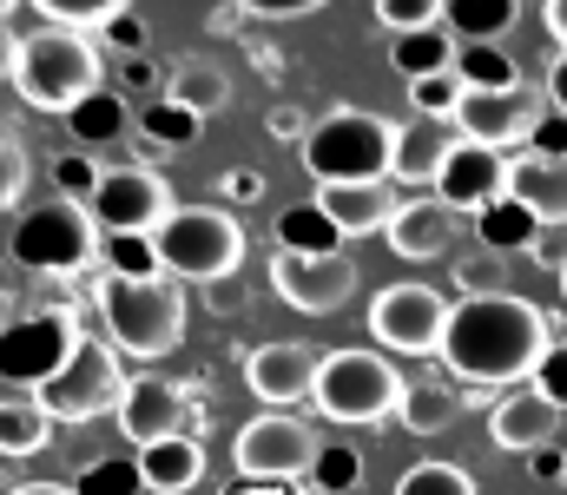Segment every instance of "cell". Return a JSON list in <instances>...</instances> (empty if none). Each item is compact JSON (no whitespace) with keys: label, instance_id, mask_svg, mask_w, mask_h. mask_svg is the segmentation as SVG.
Listing matches in <instances>:
<instances>
[{"label":"cell","instance_id":"816d5d0a","mask_svg":"<svg viewBox=\"0 0 567 495\" xmlns=\"http://www.w3.org/2000/svg\"><path fill=\"white\" fill-rule=\"evenodd\" d=\"M542 93H548V106L567 113V53H555V66H548V80H542Z\"/></svg>","mask_w":567,"mask_h":495},{"label":"cell","instance_id":"5b68a950","mask_svg":"<svg viewBox=\"0 0 567 495\" xmlns=\"http://www.w3.org/2000/svg\"><path fill=\"white\" fill-rule=\"evenodd\" d=\"M410 377L383 357V350H323L310 403L323 423H390L403 410Z\"/></svg>","mask_w":567,"mask_h":495},{"label":"cell","instance_id":"91938a15","mask_svg":"<svg viewBox=\"0 0 567 495\" xmlns=\"http://www.w3.org/2000/svg\"><path fill=\"white\" fill-rule=\"evenodd\" d=\"M0 330H7V291H0Z\"/></svg>","mask_w":567,"mask_h":495},{"label":"cell","instance_id":"ba28073f","mask_svg":"<svg viewBox=\"0 0 567 495\" xmlns=\"http://www.w3.org/2000/svg\"><path fill=\"white\" fill-rule=\"evenodd\" d=\"M100 258V225L86 205H33L20 225H13V265L40 271V278H80L86 265Z\"/></svg>","mask_w":567,"mask_h":495},{"label":"cell","instance_id":"7c38bea8","mask_svg":"<svg viewBox=\"0 0 567 495\" xmlns=\"http://www.w3.org/2000/svg\"><path fill=\"white\" fill-rule=\"evenodd\" d=\"M86 212H93L100 231H158L178 212V198H172V185L152 165H106Z\"/></svg>","mask_w":567,"mask_h":495},{"label":"cell","instance_id":"b9f144b4","mask_svg":"<svg viewBox=\"0 0 567 495\" xmlns=\"http://www.w3.org/2000/svg\"><path fill=\"white\" fill-rule=\"evenodd\" d=\"M528 390H535V396H548V403H555V410L567 416V337H555V343H548V357L535 363Z\"/></svg>","mask_w":567,"mask_h":495},{"label":"cell","instance_id":"d4e9b609","mask_svg":"<svg viewBox=\"0 0 567 495\" xmlns=\"http://www.w3.org/2000/svg\"><path fill=\"white\" fill-rule=\"evenodd\" d=\"M462 390L455 383H442V377H410V390H403V410H396V423L410 430V436H442V430H455L462 423Z\"/></svg>","mask_w":567,"mask_h":495},{"label":"cell","instance_id":"3957f363","mask_svg":"<svg viewBox=\"0 0 567 495\" xmlns=\"http://www.w3.org/2000/svg\"><path fill=\"white\" fill-rule=\"evenodd\" d=\"M27 106L40 113H73L86 93H100V47L86 33H60V27H33L20 40V60H13V80H7Z\"/></svg>","mask_w":567,"mask_h":495},{"label":"cell","instance_id":"bcb514c9","mask_svg":"<svg viewBox=\"0 0 567 495\" xmlns=\"http://www.w3.org/2000/svg\"><path fill=\"white\" fill-rule=\"evenodd\" d=\"M528 153H535V159H567V113H555V106H548V113L535 120Z\"/></svg>","mask_w":567,"mask_h":495},{"label":"cell","instance_id":"680465c9","mask_svg":"<svg viewBox=\"0 0 567 495\" xmlns=\"http://www.w3.org/2000/svg\"><path fill=\"white\" fill-rule=\"evenodd\" d=\"M7 495H73L66 483H20V489H7Z\"/></svg>","mask_w":567,"mask_h":495},{"label":"cell","instance_id":"83f0119b","mask_svg":"<svg viewBox=\"0 0 567 495\" xmlns=\"http://www.w3.org/2000/svg\"><path fill=\"white\" fill-rule=\"evenodd\" d=\"M475 238H482V251H495V258H508V251H542V218H535L528 205H515V198H495V205L475 218Z\"/></svg>","mask_w":567,"mask_h":495},{"label":"cell","instance_id":"30bf717a","mask_svg":"<svg viewBox=\"0 0 567 495\" xmlns=\"http://www.w3.org/2000/svg\"><path fill=\"white\" fill-rule=\"evenodd\" d=\"M120 396H126L120 350L100 343V337H86V343L66 357V370L40 390V410H47L53 423H100V416L120 410Z\"/></svg>","mask_w":567,"mask_h":495},{"label":"cell","instance_id":"1f68e13d","mask_svg":"<svg viewBox=\"0 0 567 495\" xmlns=\"http://www.w3.org/2000/svg\"><path fill=\"white\" fill-rule=\"evenodd\" d=\"M455 80H462L468 93H515V86H528L522 66H515L502 47H462V53H455Z\"/></svg>","mask_w":567,"mask_h":495},{"label":"cell","instance_id":"ac0fdd59","mask_svg":"<svg viewBox=\"0 0 567 495\" xmlns=\"http://www.w3.org/2000/svg\"><path fill=\"white\" fill-rule=\"evenodd\" d=\"M317 212L337 225V238H377V231H390V218L403 212V198H396L390 178H370V185H317Z\"/></svg>","mask_w":567,"mask_h":495},{"label":"cell","instance_id":"7bdbcfd3","mask_svg":"<svg viewBox=\"0 0 567 495\" xmlns=\"http://www.w3.org/2000/svg\"><path fill=\"white\" fill-rule=\"evenodd\" d=\"M20 192H27V146L0 126V212H13Z\"/></svg>","mask_w":567,"mask_h":495},{"label":"cell","instance_id":"d590c367","mask_svg":"<svg viewBox=\"0 0 567 495\" xmlns=\"http://www.w3.org/2000/svg\"><path fill=\"white\" fill-rule=\"evenodd\" d=\"M396 495H475V476L462 463H410Z\"/></svg>","mask_w":567,"mask_h":495},{"label":"cell","instance_id":"60d3db41","mask_svg":"<svg viewBox=\"0 0 567 495\" xmlns=\"http://www.w3.org/2000/svg\"><path fill=\"white\" fill-rule=\"evenodd\" d=\"M377 20L396 33H423V27H442V0H377Z\"/></svg>","mask_w":567,"mask_h":495},{"label":"cell","instance_id":"603a6c76","mask_svg":"<svg viewBox=\"0 0 567 495\" xmlns=\"http://www.w3.org/2000/svg\"><path fill=\"white\" fill-rule=\"evenodd\" d=\"M140 483L152 495H192L205 483V443L198 436H165V443H145L140 456Z\"/></svg>","mask_w":567,"mask_h":495},{"label":"cell","instance_id":"681fc988","mask_svg":"<svg viewBox=\"0 0 567 495\" xmlns=\"http://www.w3.org/2000/svg\"><path fill=\"white\" fill-rule=\"evenodd\" d=\"M225 198L231 205H258L265 198V178L258 172H225Z\"/></svg>","mask_w":567,"mask_h":495},{"label":"cell","instance_id":"4fadbf2b","mask_svg":"<svg viewBox=\"0 0 567 495\" xmlns=\"http://www.w3.org/2000/svg\"><path fill=\"white\" fill-rule=\"evenodd\" d=\"M542 113H548V93H542V86H515V93H462V106H455V133H462L468 146H495V153H508V146H528V133H535Z\"/></svg>","mask_w":567,"mask_h":495},{"label":"cell","instance_id":"6da1fadb","mask_svg":"<svg viewBox=\"0 0 567 495\" xmlns=\"http://www.w3.org/2000/svg\"><path fill=\"white\" fill-rule=\"evenodd\" d=\"M555 330H561L555 311H542V305H528V298H515V291H502V298H468V305L449 311V330H442V350H435V357H442L449 377H462V383L508 390V383H528V377H535V363L548 357Z\"/></svg>","mask_w":567,"mask_h":495},{"label":"cell","instance_id":"52a82bcc","mask_svg":"<svg viewBox=\"0 0 567 495\" xmlns=\"http://www.w3.org/2000/svg\"><path fill=\"white\" fill-rule=\"evenodd\" d=\"M80 343H86V330H80V318L66 305L7 318V330H0V383H13V396H40L66 370V357Z\"/></svg>","mask_w":567,"mask_h":495},{"label":"cell","instance_id":"277c9868","mask_svg":"<svg viewBox=\"0 0 567 495\" xmlns=\"http://www.w3.org/2000/svg\"><path fill=\"white\" fill-rule=\"evenodd\" d=\"M158 271L172 285H225L245 265V225L225 205H178L158 231Z\"/></svg>","mask_w":567,"mask_h":495},{"label":"cell","instance_id":"d6a6232c","mask_svg":"<svg viewBox=\"0 0 567 495\" xmlns=\"http://www.w3.org/2000/svg\"><path fill=\"white\" fill-rule=\"evenodd\" d=\"M100 265H106V278H165L158 271V245H152V231H100Z\"/></svg>","mask_w":567,"mask_h":495},{"label":"cell","instance_id":"ee69618b","mask_svg":"<svg viewBox=\"0 0 567 495\" xmlns=\"http://www.w3.org/2000/svg\"><path fill=\"white\" fill-rule=\"evenodd\" d=\"M455 305H468V298H502V265H488V258H468V265H455Z\"/></svg>","mask_w":567,"mask_h":495},{"label":"cell","instance_id":"e0dca14e","mask_svg":"<svg viewBox=\"0 0 567 495\" xmlns=\"http://www.w3.org/2000/svg\"><path fill=\"white\" fill-rule=\"evenodd\" d=\"M508 159H515V153H495V146H468V140H455V153H449L442 172H435V198H442L449 212L482 218L495 198H508Z\"/></svg>","mask_w":567,"mask_h":495},{"label":"cell","instance_id":"836d02e7","mask_svg":"<svg viewBox=\"0 0 567 495\" xmlns=\"http://www.w3.org/2000/svg\"><path fill=\"white\" fill-rule=\"evenodd\" d=\"M133 120H140V133L152 140V146H192V140L205 133V120H192V113L172 106V100H145Z\"/></svg>","mask_w":567,"mask_h":495},{"label":"cell","instance_id":"f907efd6","mask_svg":"<svg viewBox=\"0 0 567 495\" xmlns=\"http://www.w3.org/2000/svg\"><path fill=\"white\" fill-rule=\"evenodd\" d=\"M265 133H271V140H303L310 126H303V113H297V106H278V113L265 120Z\"/></svg>","mask_w":567,"mask_h":495},{"label":"cell","instance_id":"8fae6325","mask_svg":"<svg viewBox=\"0 0 567 495\" xmlns=\"http://www.w3.org/2000/svg\"><path fill=\"white\" fill-rule=\"evenodd\" d=\"M449 311L435 285H390L370 298V337L390 350V357H435L442 350V330H449Z\"/></svg>","mask_w":567,"mask_h":495},{"label":"cell","instance_id":"cb8c5ba5","mask_svg":"<svg viewBox=\"0 0 567 495\" xmlns=\"http://www.w3.org/2000/svg\"><path fill=\"white\" fill-rule=\"evenodd\" d=\"M442 27L455 47H502L522 27V0H442Z\"/></svg>","mask_w":567,"mask_h":495},{"label":"cell","instance_id":"2e32d148","mask_svg":"<svg viewBox=\"0 0 567 495\" xmlns=\"http://www.w3.org/2000/svg\"><path fill=\"white\" fill-rule=\"evenodd\" d=\"M317 363H323L317 343L278 337V343H258V350L245 357V383H251V396H258L265 410H297V403H310Z\"/></svg>","mask_w":567,"mask_h":495},{"label":"cell","instance_id":"94428289","mask_svg":"<svg viewBox=\"0 0 567 495\" xmlns=\"http://www.w3.org/2000/svg\"><path fill=\"white\" fill-rule=\"evenodd\" d=\"M561 291H567V258H561Z\"/></svg>","mask_w":567,"mask_h":495},{"label":"cell","instance_id":"5bb4252c","mask_svg":"<svg viewBox=\"0 0 567 495\" xmlns=\"http://www.w3.org/2000/svg\"><path fill=\"white\" fill-rule=\"evenodd\" d=\"M271 291H278L290 311L303 318H323V311H343L357 298V265L337 251V258H297V251H271Z\"/></svg>","mask_w":567,"mask_h":495},{"label":"cell","instance_id":"d6986e66","mask_svg":"<svg viewBox=\"0 0 567 495\" xmlns=\"http://www.w3.org/2000/svg\"><path fill=\"white\" fill-rule=\"evenodd\" d=\"M555 430H561V410H555L548 396H535V390H508V396L488 410V436H495V450H515V456L548 450Z\"/></svg>","mask_w":567,"mask_h":495},{"label":"cell","instance_id":"6f0895ef","mask_svg":"<svg viewBox=\"0 0 567 495\" xmlns=\"http://www.w3.org/2000/svg\"><path fill=\"white\" fill-rule=\"evenodd\" d=\"M212 305H218V311H238V305H245V291H238V278H225V285H212Z\"/></svg>","mask_w":567,"mask_h":495},{"label":"cell","instance_id":"8992f818","mask_svg":"<svg viewBox=\"0 0 567 495\" xmlns=\"http://www.w3.org/2000/svg\"><path fill=\"white\" fill-rule=\"evenodd\" d=\"M390 153H396V126L363 113V106H337L303 133V172L317 185H370L390 178Z\"/></svg>","mask_w":567,"mask_h":495},{"label":"cell","instance_id":"f6af8a7d","mask_svg":"<svg viewBox=\"0 0 567 495\" xmlns=\"http://www.w3.org/2000/svg\"><path fill=\"white\" fill-rule=\"evenodd\" d=\"M100 33H106V47H120L126 60H140L145 53V20L133 13V7H113V20H106Z\"/></svg>","mask_w":567,"mask_h":495},{"label":"cell","instance_id":"ab89813d","mask_svg":"<svg viewBox=\"0 0 567 495\" xmlns=\"http://www.w3.org/2000/svg\"><path fill=\"white\" fill-rule=\"evenodd\" d=\"M53 185H60L66 205H93V192H100V165L86 159V153H60V159H53Z\"/></svg>","mask_w":567,"mask_h":495},{"label":"cell","instance_id":"f5cc1de1","mask_svg":"<svg viewBox=\"0 0 567 495\" xmlns=\"http://www.w3.org/2000/svg\"><path fill=\"white\" fill-rule=\"evenodd\" d=\"M152 86H158V66H152L145 53H140V60H126V93H140V100H145Z\"/></svg>","mask_w":567,"mask_h":495},{"label":"cell","instance_id":"11a10c76","mask_svg":"<svg viewBox=\"0 0 567 495\" xmlns=\"http://www.w3.org/2000/svg\"><path fill=\"white\" fill-rule=\"evenodd\" d=\"M542 27H548V40L567 53V0H548V7H542Z\"/></svg>","mask_w":567,"mask_h":495},{"label":"cell","instance_id":"f1b7e54d","mask_svg":"<svg viewBox=\"0 0 567 495\" xmlns=\"http://www.w3.org/2000/svg\"><path fill=\"white\" fill-rule=\"evenodd\" d=\"M53 443V416L40 396H0V456H40Z\"/></svg>","mask_w":567,"mask_h":495},{"label":"cell","instance_id":"ffe728a7","mask_svg":"<svg viewBox=\"0 0 567 495\" xmlns=\"http://www.w3.org/2000/svg\"><path fill=\"white\" fill-rule=\"evenodd\" d=\"M390 251L396 258H410V265H429V258H442L449 245H455V212L429 192V198H403V212L390 218Z\"/></svg>","mask_w":567,"mask_h":495},{"label":"cell","instance_id":"9f6ffc18","mask_svg":"<svg viewBox=\"0 0 567 495\" xmlns=\"http://www.w3.org/2000/svg\"><path fill=\"white\" fill-rule=\"evenodd\" d=\"M225 495H310V483H231Z\"/></svg>","mask_w":567,"mask_h":495},{"label":"cell","instance_id":"7402d4cb","mask_svg":"<svg viewBox=\"0 0 567 495\" xmlns=\"http://www.w3.org/2000/svg\"><path fill=\"white\" fill-rule=\"evenodd\" d=\"M508 198L528 205L542 218V231L567 225V159H535V153H515L508 159Z\"/></svg>","mask_w":567,"mask_h":495},{"label":"cell","instance_id":"c3c4849f","mask_svg":"<svg viewBox=\"0 0 567 495\" xmlns=\"http://www.w3.org/2000/svg\"><path fill=\"white\" fill-rule=\"evenodd\" d=\"M528 476H535V483H567V450L561 443L535 450V456H528Z\"/></svg>","mask_w":567,"mask_h":495},{"label":"cell","instance_id":"9c48e42d","mask_svg":"<svg viewBox=\"0 0 567 495\" xmlns=\"http://www.w3.org/2000/svg\"><path fill=\"white\" fill-rule=\"evenodd\" d=\"M317 430L297 416V410H265V416H251L245 430H238V443H231V470L245 476V483H303L310 476V463H317Z\"/></svg>","mask_w":567,"mask_h":495},{"label":"cell","instance_id":"f546056e","mask_svg":"<svg viewBox=\"0 0 567 495\" xmlns=\"http://www.w3.org/2000/svg\"><path fill=\"white\" fill-rule=\"evenodd\" d=\"M126 120H133V106H126V93H86L73 113H66V133L80 140V146H113L120 133H126Z\"/></svg>","mask_w":567,"mask_h":495},{"label":"cell","instance_id":"4dcf8cb0","mask_svg":"<svg viewBox=\"0 0 567 495\" xmlns=\"http://www.w3.org/2000/svg\"><path fill=\"white\" fill-rule=\"evenodd\" d=\"M337 225L317 212V198L310 205H290L278 218V251H297V258H337Z\"/></svg>","mask_w":567,"mask_h":495},{"label":"cell","instance_id":"e575fe53","mask_svg":"<svg viewBox=\"0 0 567 495\" xmlns=\"http://www.w3.org/2000/svg\"><path fill=\"white\" fill-rule=\"evenodd\" d=\"M40 7V27H60V33H100L106 20H113V7L120 0H33Z\"/></svg>","mask_w":567,"mask_h":495},{"label":"cell","instance_id":"74e56055","mask_svg":"<svg viewBox=\"0 0 567 495\" xmlns=\"http://www.w3.org/2000/svg\"><path fill=\"white\" fill-rule=\"evenodd\" d=\"M462 93H468V86H462L455 73H435V80H416V86H410V106H416V120H449V126H455Z\"/></svg>","mask_w":567,"mask_h":495},{"label":"cell","instance_id":"f35d334b","mask_svg":"<svg viewBox=\"0 0 567 495\" xmlns=\"http://www.w3.org/2000/svg\"><path fill=\"white\" fill-rule=\"evenodd\" d=\"M310 483H317V489H330V495H350L357 483H363V456H357V450H343V443H337V450H317Z\"/></svg>","mask_w":567,"mask_h":495},{"label":"cell","instance_id":"7a4b0ae2","mask_svg":"<svg viewBox=\"0 0 567 495\" xmlns=\"http://www.w3.org/2000/svg\"><path fill=\"white\" fill-rule=\"evenodd\" d=\"M100 324H106V343L113 350H126V357H140V363H158V357H172L178 343H185V324H192V311H185V285H172V278H100Z\"/></svg>","mask_w":567,"mask_h":495},{"label":"cell","instance_id":"484cf974","mask_svg":"<svg viewBox=\"0 0 567 495\" xmlns=\"http://www.w3.org/2000/svg\"><path fill=\"white\" fill-rule=\"evenodd\" d=\"M158 100L185 106L192 120H212V113H225V106H231V80H225L212 60H178V66L165 73V93H158Z\"/></svg>","mask_w":567,"mask_h":495},{"label":"cell","instance_id":"44dd1931","mask_svg":"<svg viewBox=\"0 0 567 495\" xmlns=\"http://www.w3.org/2000/svg\"><path fill=\"white\" fill-rule=\"evenodd\" d=\"M455 126L449 120H410L396 126V153H390V185H435L442 159L455 153Z\"/></svg>","mask_w":567,"mask_h":495},{"label":"cell","instance_id":"4316f807","mask_svg":"<svg viewBox=\"0 0 567 495\" xmlns=\"http://www.w3.org/2000/svg\"><path fill=\"white\" fill-rule=\"evenodd\" d=\"M455 33L449 27H423V33H396L390 40V66L416 86V80H435V73H455Z\"/></svg>","mask_w":567,"mask_h":495},{"label":"cell","instance_id":"8d00e7d4","mask_svg":"<svg viewBox=\"0 0 567 495\" xmlns=\"http://www.w3.org/2000/svg\"><path fill=\"white\" fill-rule=\"evenodd\" d=\"M140 463L133 456H100V463H86L80 470V483H73V495H140Z\"/></svg>","mask_w":567,"mask_h":495},{"label":"cell","instance_id":"db71d44e","mask_svg":"<svg viewBox=\"0 0 567 495\" xmlns=\"http://www.w3.org/2000/svg\"><path fill=\"white\" fill-rule=\"evenodd\" d=\"M13 60H20V33L7 27V7H0V80H13Z\"/></svg>","mask_w":567,"mask_h":495},{"label":"cell","instance_id":"9a60e30c","mask_svg":"<svg viewBox=\"0 0 567 495\" xmlns=\"http://www.w3.org/2000/svg\"><path fill=\"white\" fill-rule=\"evenodd\" d=\"M113 423L126 430V443L145 450V443H165V436H198V403L178 383H165V377H133L120 410H113Z\"/></svg>","mask_w":567,"mask_h":495},{"label":"cell","instance_id":"7dc6e473","mask_svg":"<svg viewBox=\"0 0 567 495\" xmlns=\"http://www.w3.org/2000/svg\"><path fill=\"white\" fill-rule=\"evenodd\" d=\"M245 13L251 20H303V13H317V0H245Z\"/></svg>","mask_w":567,"mask_h":495}]
</instances>
